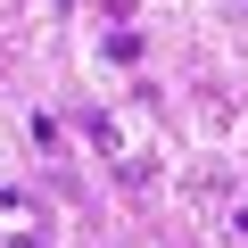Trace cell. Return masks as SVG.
<instances>
[{"instance_id": "obj_1", "label": "cell", "mask_w": 248, "mask_h": 248, "mask_svg": "<svg viewBox=\"0 0 248 248\" xmlns=\"http://www.w3.org/2000/svg\"><path fill=\"white\" fill-rule=\"evenodd\" d=\"M0 248H42V240H0Z\"/></svg>"}, {"instance_id": "obj_2", "label": "cell", "mask_w": 248, "mask_h": 248, "mask_svg": "<svg viewBox=\"0 0 248 248\" xmlns=\"http://www.w3.org/2000/svg\"><path fill=\"white\" fill-rule=\"evenodd\" d=\"M50 9H75V0H50Z\"/></svg>"}, {"instance_id": "obj_3", "label": "cell", "mask_w": 248, "mask_h": 248, "mask_svg": "<svg viewBox=\"0 0 248 248\" xmlns=\"http://www.w3.org/2000/svg\"><path fill=\"white\" fill-rule=\"evenodd\" d=\"M240 232H248V207H240Z\"/></svg>"}]
</instances>
